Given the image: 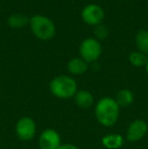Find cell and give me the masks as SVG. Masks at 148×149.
<instances>
[{"label": "cell", "instance_id": "obj_1", "mask_svg": "<svg viewBox=\"0 0 148 149\" xmlns=\"http://www.w3.org/2000/svg\"><path fill=\"white\" fill-rule=\"evenodd\" d=\"M121 108L116 100L111 96H104L95 104L94 116L97 123L104 127H113L118 122Z\"/></svg>", "mask_w": 148, "mask_h": 149}, {"label": "cell", "instance_id": "obj_2", "mask_svg": "<svg viewBox=\"0 0 148 149\" xmlns=\"http://www.w3.org/2000/svg\"><path fill=\"white\" fill-rule=\"evenodd\" d=\"M49 88L55 97L60 100H69L74 97L77 89V83L68 75H58L50 81Z\"/></svg>", "mask_w": 148, "mask_h": 149}, {"label": "cell", "instance_id": "obj_3", "mask_svg": "<svg viewBox=\"0 0 148 149\" xmlns=\"http://www.w3.org/2000/svg\"><path fill=\"white\" fill-rule=\"evenodd\" d=\"M30 26L33 33L42 41H49L56 33L54 22L49 17L40 14L30 18Z\"/></svg>", "mask_w": 148, "mask_h": 149}, {"label": "cell", "instance_id": "obj_4", "mask_svg": "<svg viewBox=\"0 0 148 149\" xmlns=\"http://www.w3.org/2000/svg\"><path fill=\"white\" fill-rule=\"evenodd\" d=\"M37 134V124L31 117L24 116L15 124V135L20 141H32Z\"/></svg>", "mask_w": 148, "mask_h": 149}, {"label": "cell", "instance_id": "obj_5", "mask_svg": "<svg viewBox=\"0 0 148 149\" xmlns=\"http://www.w3.org/2000/svg\"><path fill=\"white\" fill-rule=\"evenodd\" d=\"M79 54H80V58L85 62H94L101 55V43L97 39L87 38L81 43L80 47H79Z\"/></svg>", "mask_w": 148, "mask_h": 149}, {"label": "cell", "instance_id": "obj_6", "mask_svg": "<svg viewBox=\"0 0 148 149\" xmlns=\"http://www.w3.org/2000/svg\"><path fill=\"white\" fill-rule=\"evenodd\" d=\"M148 132V124L144 120L137 119L129 124L126 131V140L128 142H138L146 136Z\"/></svg>", "mask_w": 148, "mask_h": 149}, {"label": "cell", "instance_id": "obj_7", "mask_svg": "<svg viewBox=\"0 0 148 149\" xmlns=\"http://www.w3.org/2000/svg\"><path fill=\"white\" fill-rule=\"evenodd\" d=\"M40 149H58L61 145V136L55 129H45L39 136Z\"/></svg>", "mask_w": 148, "mask_h": 149}, {"label": "cell", "instance_id": "obj_8", "mask_svg": "<svg viewBox=\"0 0 148 149\" xmlns=\"http://www.w3.org/2000/svg\"><path fill=\"white\" fill-rule=\"evenodd\" d=\"M81 17L89 26H99L105 17V12L97 4H88L81 11Z\"/></svg>", "mask_w": 148, "mask_h": 149}, {"label": "cell", "instance_id": "obj_9", "mask_svg": "<svg viewBox=\"0 0 148 149\" xmlns=\"http://www.w3.org/2000/svg\"><path fill=\"white\" fill-rule=\"evenodd\" d=\"M73 98L76 106L82 110H87V109L91 108L94 102L92 93L88 90H78Z\"/></svg>", "mask_w": 148, "mask_h": 149}, {"label": "cell", "instance_id": "obj_10", "mask_svg": "<svg viewBox=\"0 0 148 149\" xmlns=\"http://www.w3.org/2000/svg\"><path fill=\"white\" fill-rule=\"evenodd\" d=\"M124 143L125 138L118 133L108 134L101 138V144L107 149H120Z\"/></svg>", "mask_w": 148, "mask_h": 149}, {"label": "cell", "instance_id": "obj_11", "mask_svg": "<svg viewBox=\"0 0 148 149\" xmlns=\"http://www.w3.org/2000/svg\"><path fill=\"white\" fill-rule=\"evenodd\" d=\"M115 100L120 108H128L133 104L135 100V95L131 89L123 88L118 91Z\"/></svg>", "mask_w": 148, "mask_h": 149}, {"label": "cell", "instance_id": "obj_12", "mask_svg": "<svg viewBox=\"0 0 148 149\" xmlns=\"http://www.w3.org/2000/svg\"><path fill=\"white\" fill-rule=\"evenodd\" d=\"M67 69L72 75H81L87 71L88 63L81 58H74L68 62Z\"/></svg>", "mask_w": 148, "mask_h": 149}, {"label": "cell", "instance_id": "obj_13", "mask_svg": "<svg viewBox=\"0 0 148 149\" xmlns=\"http://www.w3.org/2000/svg\"><path fill=\"white\" fill-rule=\"evenodd\" d=\"M137 49L143 54H148V31L145 30H140L136 33L135 38Z\"/></svg>", "mask_w": 148, "mask_h": 149}, {"label": "cell", "instance_id": "obj_14", "mask_svg": "<svg viewBox=\"0 0 148 149\" xmlns=\"http://www.w3.org/2000/svg\"><path fill=\"white\" fill-rule=\"evenodd\" d=\"M30 24V18L22 13H14L10 15L7 19V24L11 28L19 29Z\"/></svg>", "mask_w": 148, "mask_h": 149}, {"label": "cell", "instance_id": "obj_15", "mask_svg": "<svg viewBox=\"0 0 148 149\" xmlns=\"http://www.w3.org/2000/svg\"><path fill=\"white\" fill-rule=\"evenodd\" d=\"M129 61H130V63L133 66L142 67V66H145V64H146L147 57L145 54L137 51V52H133V53L130 54V56H129Z\"/></svg>", "mask_w": 148, "mask_h": 149}, {"label": "cell", "instance_id": "obj_16", "mask_svg": "<svg viewBox=\"0 0 148 149\" xmlns=\"http://www.w3.org/2000/svg\"><path fill=\"white\" fill-rule=\"evenodd\" d=\"M108 33H109L108 29L106 28L105 26H101V24L97 26V28H95V30H94L95 37H97V39H99V40L106 39V38L108 37Z\"/></svg>", "mask_w": 148, "mask_h": 149}, {"label": "cell", "instance_id": "obj_17", "mask_svg": "<svg viewBox=\"0 0 148 149\" xmlns=\"http://www.w3.org/2000/svg\"><path fill=\"white\" fill-rule=\"evenodd\" d=\"M58 149H79V148L76 145H74V144L66 143V144H61Z\"/></svg>", "mask_w": 148, "mask_h": 149}, {"label": "cell", "instance_id": "obj_18", "mask_svg": "<svg viewBox=\"0 0 148 149\" xmlns=\"http://www.w3.org/2000/svg\"><path fill=\"white\" fill-rule=\"evenodd\" d=\"M145 69H146V72L148 74V58H147V61H146V64H145Z\"/></svg>", "mask_w": 148, "mask_h": 149}]
</instances>
